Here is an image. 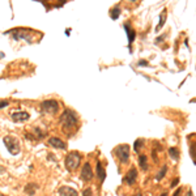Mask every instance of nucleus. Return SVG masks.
<instances>
[{"label":"nucleus","mask_w":196,"mask_h":196,"mask_svg":"<svg viewBox=\"0 0 196 196\" xmlns=\"http://www.w3.org/2000/svg\"><path fill=\"white\" fill-rule=\"evenodd\" d=\"M60 123H62L63 129L65 132V131H69V129H75V127L77 126V123H79V118H77V115H76L75 111L67 108V110L62 114Z\"/></svg>","instance_id":"f257e3e1"},{"label":"nucleus","mask_w":196,"mask_h":196,"mask_svg":"<svg viewBox=\"0 0 196 196\" xmlns=\"http://www.w3.org/2000/svg\"><path fill=\"white\" fill-rule=\"evenodd\" d=\"M3 143L4 145L7 146V149L10 154H13V156H17L20 153V143H18V140L14 137V136H5V137L3 139Z\"/></svg>","instance_id":"f03ea898"},{"label":"nucleus","mask_w":196,"mask_h":196,"mask_svg":"<svg viewBox=\"0 0 196 196\" xmlns=\"http://www.w3.org/2000/svg\"><path fill=\"white\" fill-rule=\"evenodd\" d=\"M80 161H81V156L79 153H76V152H72V153H69L65 157V161H64L65 169H67L68 171H75L76 169L79 167Z\"/></svg>","instance_id":"7ed1b4c3"},{"label":"nucleus","mask_w":196,"mask_h":196,"mask_svg":"<svg viewBox=\"0 0 196 196\" xmlns=\"http://www.w3.org/2000/svg\"><path fill=\"white\" fill-rule=\"evenodd\" d=\"M115 153L122 163H127L129 161V145L128 144L118 145L115 148Z\"/></svg>","instance_id":"20e7f679"},{"label":"nucleus","mask_w":196,"mask_h":196,"mask_svg":"<svg viewBox=\"0 0 196 196\" xmlns=\"http://www.w3.org/2000/svg\"><path fill=\"white\" fill-rule=\"evenodd\" d=\"M41 108L47 114H56L59 110V103L55 100H47L41 103Z\"/></svg>","instance_id":"39448f33"},{"label":"nucleus","mask_w":196,"mask_h":196,"mask_svg":"<svg viewBox=\"0 0 196 196\" xmlns=\"http://www.w3.org/2000/svg\"><path fill=\"white\" fill-rule=\"evenodd\" d=\"M10 118H12V120L16 123H22V122L28 120L30 115H29V112H26V111H16V112H12Z\"/></svg>","instance_id":"423d86ee"},{"label":"nucleus","mask_w":196,"mask_h":196,"mask_svg":"<svg viewBox=\"0 0 196 196\" xmlns=\"http://www.w3.org/2000/svg\"><path fill=\"white\" fill-rule=\"evenodd\" d=\"M92 178H93L92 166L89 162H86L83 166V170H81V179H83V181H92Z\"/></svg>","instance_id":"0eeeda50"},{"label":"nucleus","mask_w":196,"mask_h":196,"mask_svg":"<svg viewBox=\"0 0 196 196\" xmlns=\"http://www.w3.org/2000/svg\"><path fill=\"white\" fill-rule=\"evenodd\" d=\"M59 196H79L77 191L72 187H68V186H63L59 188Z\"/></svg>","instance_id":"6e6552de"},{"label":"nucleus","mask_w":196,"mask_h":196,"mask_svg":"<svg viewBox=\"0 0 196 196\" xmlns=\"http://www.w3.org/2000/svg\"><path fill=\"white\" fill-rule=\"evenodd\" d=\"M136 178H137V170H136L135 167H132V169H131V170L128 171V174L126 175V178L123 179V182L131 186V184H133V183L136 182Z\"/></svg>","instance_id":"1a4fd4ad"},{"label":"nucleus","mask_w":196,"mask_h":196,"mask_svg":"<svg viewBox=\"0 0 196 196\" xmlns=\"http://www.w3.org/2000/svg\"><path fill=\"white\" fill-rule=\"evenodd\" d=\"M48 144H50L51 146H54V148H56V149H65L67 148V144L59 137H50L48 139Z\"/></svg>","instance_id":"9d476101"},{"label":"nucleus","mask_w":196,"mask_h":196,"mask_svg":"<svg viewBox=\"0 0 196 196\" xmlns=\"http://www.w3.org/2000/svg\"><path fill=\"white\" fill-rule=\"evenodd\" d=\"M97 175H98V178H100L101 182H105V179H106V171H105V169H103L101 161L97 162Z\"/></svg>","instance_id":"9b49d317"},{"label":"nucleus","mask_w":196,"mask_h":196,"mask_svg":"<svg viewBox=\"0 0 196 196\" xmlns=\"http://www.w3.org/2000/svg\"><path fill=\"white\" fill-rule=\"evenodd\" d=\"M124 29H126V31H127L128 42H129V43H132V42H133V39H135V35H136V33H135V30H132V29H131V26H129V24H124Z\"/></svg>","instance_id":"f8f14e48"},{"label":"nucleus","mask_w":196,"mask_h":196,"mask_svg":"<svg viewBox=\"0 0 196 196\" xmlns=\"http://www.w3.org/2000/svg\"><path fill=\"white\" fill-rule=\"evenodd\" d=\"M37 188L38 186L34 183H29V184H26V187H25V192L28 194V195H34L35 191H37Z\"/></svg>","instance_id":"ddd939ff"},{"label":"nucleus","mask_w":196,"mask_h":196,"mask_svg":"<svg viewBox=\"0 0 196 196\" xmlns=\"http://www.w3.org/2000/svg\"><path fill=\"white\" fill-rule=\"evenodd\" d=\"M166 17H167V16H166V9H163V10H162V13H161V20H160V24H158V26H157V28H156V31H158V30L162 28V26L165 25Z\"/></svg>","instance_id":"4468645a"},{"label":"nucleus","mask_w":196,"mask_h":196,"mask_svg":"<svg viewBox=\"0 0 196 196\" xmlns=\"http://www.w3.org/2000/svg\"><path fill=\"white\" fill-rule=\"evenodd\" d=\"M169 154H170V157L174 161H178V158H179V150L177 148H170V149H169Z\"/></svg>","instance_id":"2eb2a0df"},{"label":"nucleus","mask_w":196,"mask_h":196,"mask_svg":"<svg viewBox=\"0 0 196 196\" xmlns=\"http://www.w3.org/2000/svg\"><path fill=\"white\" fill-rule=\"evenodd\" d=\"M146 156H140L139 157V163H140V166H141V169H143V170H148V165H146Z\"/></svg>","instance_id":"dca6fc26"},{"label":"nucleus","mask_w":196,"mask_h":196,"mask_svg":"<svg viewBox=\"0 0 196 196\" xmlns=\"http://www.w3.org/2000/svg\"><path fill=\"white\" fill-rule=\"evenodd\" d=\"M110 14H111V18L112 20H116L119 17V14H120V8H119V7H114L110 10Z\"/></svg>","instance_id":"f3484780"},{"label":"nucleus","mask_w":196,"mask_h":196,"mask_svg":"<svg viewBox=\"0 0 196 196\" xmlns=\"http://www.w3.org/2000/svg\"><path fill=\"white\" fill-rule=\"evenodd\" d=\"M166 171H167V166H163L162 169H161V171L157 174V177H156V181H161V179L166 175Z\"/></svg>","instance_id":"a211bd4d"},{"label":"nucleus","mask_w":196,"mask_h":196,"mask_svg":"<svg viewBox=\"0 0 196 196\" xmlns=\"http://www.w3.org/2000/svg\"><path fill=\"white\" fill-rule=\"evenodd\" d=\"M143 146V139H137L135 141V145H133V148H135V150L136 152H139V149Z\"/></svg>","instance_id":"6ab92c4d"},{"label":"nucleus","mask_w":196,"mask_h":196,"mask_svg":"<svg viewBox=\"0 0 196 196\" xmlns=\"http://www.w3.org/2000/svg\"><path fill=\"white\" fill-rule=\"evenodd\" d=\"M83 196H92V188H86L83 192Z\"/></svg>","instance_id":"aec40b11"},{"label":"nucleus","mask_w":196,"mask_h":196,"mask_svg":"<svg viewBox=\"0 0 196 196\" xmlns=\"http://www.w3.org/2000/svg\"><path fill=\"white\" fill-rule=\"evenodd\" d=\"M8 105H9V102H8V101H0V108L7 107Z\"/></svg>","instance_id":"412c9836"},{"label":"nucleus","mask_w":196,"mask_h":196,"mask_svg":"<svg viewBox=\"0 0 196 196\" xmlns=\"http://www.w3.org/2000/svg\"><path fill=\"white\" fill-rule=\"evenodd\" d=\"M137 65H139V67H145V65H148V62H146V60H140L137 63Z\"/></svg>","instance_id":"4be33fe9"},{"label":"nucleus","mask_w":196,"mask_h":196,"mask_svg":"<svg viewBox=\"0 0 196 196\" xmlns=\"http://www.w3.org/2000/svg\"><path fill=\"white\" fill-rule=\"evenodd\" d=\"M165 37H166V34H163L162 37H160V38H157V39H156V43H158V42H162L163 39H165Z\"/></svg>","instance_id":"5701e85b"},{"label":"nucleus","mask_w":196,"mask_h":196,"mask_svg":"<svg viewBox=\"0 0 196 196\" xmlns=\"http://www.w3.org/2000/svg\"><path fill=\"white\" fill-rule=\"evenodd\" d=\"M178 183H179V179H178V178H175V179L173 181V183H171V187H175Z\"/></svg>","instance_id":"b1692460"},{"label":"nucleus","mask_w":196,"mask_h":196,"mask_svg":"<svg viewBox=\"0 0 196 196\" xmlns=\"http://www.w3.org/2000/svg\"><path fill=\"white\" fill-rule=\"evenodd\" d=\"M181 192H182V187L177 190V191H175V194H174V196H179V195H181Z\"/></svg>","instance_id":"393cba45"},{"label":"nucleus","mask_w":196,"mask_h":196,"mask_svg":"<svg viewBox=\"0 0 196 196\" xmlns=\"http://www.w3.org/2000/svg\"><path fill=\"white\" fill-rule=\"evenodd\" d=\"M4 171H5V169H4L3 166H0V175H2V174H4Z\"/></svg>","instance_id":"a878e982"},{"label":"nucleus","mask_w":196,"mask_h":196,"mask_svg":"<svg viewBox=\"0 0 196 196\" xmlns=\"http://www.w3.org/2000/svg\"><path fill=\"white\" fill-rule=\"evenodd\" d=\"M161 196H167V194H166V192H163V194H162Z\"/></svg>","instance_id":"bb28decb"},{"label":"nucleus","mask_w":196,"mask_h":196,"mask_svg":"<svg viewBox=\"0 0 196 196\" xmlns=\"http://www.w3.org/2000/svg\"><path fill=\"white\" fill-rule=\"evenodd\" d=\"M135 196H143V195H141V194H139V195H135Z\"/></svg>","instance_id":"cd10ccee"},{"label":"nucleus","mask_w":196,"mask_h":196,"mask_svg":"<svg viewBox=\"0 0 196 196\" xmlns=\"http://www.w3.org/2000/svg\"><path fill=\"white\" fill-rule=\"evenodd\" d=\"M131 2H135V0H131Z\"/></svg>","instance_id":"c85d7f7f"}]
</instances>
